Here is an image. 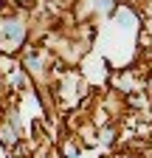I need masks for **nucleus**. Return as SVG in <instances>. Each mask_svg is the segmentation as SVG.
<instances>
[{
  "label": "nucleus",
  "instance_id": "obj_1",
  "mask_svg": "<svg viewBox=\"0 0 152 158\" xmlns=\"http://www.w3.org/2000/svg\"><path fill=\"white\" fill-rule=\"evenodd\" d=\"M3 34H6L9 40H20V37H23V26H20V23H6V26H3Z\"/></svg>",
  "mask_w": 152,
  "mask_h": 158
}]
</instances>
